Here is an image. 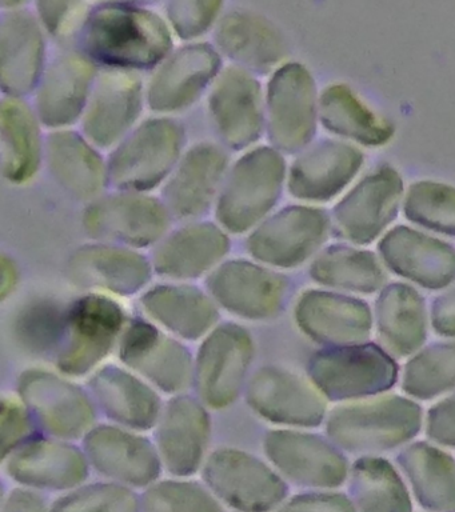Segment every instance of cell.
I'll return each mask as SVG.
<instances>
[{"label":"cell","instance_id":"48","mask_svg":"<svg viewBox=\"0 0 455 512\" xmlns=\"http://www.w3.org/2000/svg\"><path fill=\"white\" fill-rule=\"evenodd\" d=\"M91 4L83 2H37L34 4L35 14L41 22L46 34L59 42H77L79 32Z\"/></svg>","mask_w":455,"mask_h":512},{"label":"cell","instance_id":"50","mask_svg":"<svg viewBox=\"0 0 455 512\" xmlns=\"http://www.w3.org/2000/svg\"><path fill=\"white\" fill-rule=\"evenodd\" d=\"M423 427L435 446L455 448V391L429 408Z\"/></svg>","mask_w":455,"mask_h":512},{"label":"cell","instance_id":"43","mask_svg":"<svg viewBox=\"0 0 455 512\" xmlns=\"http://www.w3.org/2000/svg\"><path fill=\"white\" fill-rule=\"evenodd\" d=\"M401 387L418 400L455 391V340L430 344L410 356L402 368Z\"/></svg>","mask_w":455,"mask_h":512},{"label":"cell","instance_id":"40","mask_svg":"<svg viewBox=\"0 0 455 512\" xmlns=\"http://www.w3.org/2000/svg\"><path fill=\"white\" fill-rule=\"evenodd\" d=\"M310 276L323 287L355 294H374L386 286L381 260L371 251L346 244H333L315 256Z\"/></svg>","mask_w":455,"mask_h":512},{"label":"cell","instance_id":"26","mask_svg":"<svg viewBox=\"0 0 455 512\" xmlns=\"http://www.w3.org/2000/svg\"><path fill=\"white\" fill-rule=\"evenodd\" d=\"M98 74L97 64L78 48H66L49 60L34 92V110L43 126L53 131L79 123Z\"/></svg>","mask_w":455,"mask_h":512},{"label":"cell","instance_id":"13","mask_svg":"<svg viewBox=\"0 0 455 512\" xmlns=\"http://www.w3.org/2000/svg\"><path fill=\"white\" fill-rule=\"evenodd\" d=\"M330 230V216L321 208L287 206L247 234L246 251L255 262L277 271L289 270L317 254Z\"/></svg>","mask_w":455,"mask_h":512},{"label":"cell","instance_id":"44","mask_svg":"<svg viewBox=\"0 0 455 512\" xmlns=\"http://www.w3.org/2000/svg\"><path fill=\"white\" fill-rule=\"evenodd\" d=\"M403 212L410 222L427 230L455 236V188L421 180L407 191Z\"/></svg>","mask_w":455,"mask_h":512},{"label":"cell","instance_id":"46","mask_svg":"<svg viewBox=\"0 0 455 512\" xmlns=\"http://www.w3.org/2000/svg\"><path fill=\"white\" fill-rule=\"evenodd\" d=\"M133 488L109 482L83 483L51 504V512H141Z\"/></svg>","mask_w":455,"mask_h":512},{"label":"cell","instance_id":"1","mask_svg":"<svg viewBox=\"0 0 455 512\" xmlns=\"http://www.w3.org/2000/svg\"><path fill=\"white\" fill-rule=\"evenodd\" d=\"M78 50L97 66L153 71L174 50L165 16L134 3L91 4L79 32Z\"/></svg>","mask_w":455,"mask_h":512},{"label":"cell","instance_id":"25","mask_svg":"<svg viewBox=\"0 0 455 512\" xmlns=\"http://www.w3.org/2000/svg\"><path fill=\"white\" fill-rule=\"evenodd\" d=\"M154 274L151 259L141 250L95 240L78 247L67 262L75 286L114 298L142 294Z\"/></svg>","mask_w":455,"mask_h":512},{"label":"cell","instance_id":"45","mask_svg":"<svg viewBox=\"0 0 455 512\" xmlns=\"http://www.w3.org/2000/svg\"><path fill=\"white\" fill-rule=\"evenodd\" d=\"M141 512H223L205 483L189 478L159 479L141 495Z\"/></svg>","mask_w":455,"mask_h":512},{"label":"cell","instance_id":"15","mask_svg":"<svg viewBox=\"0 0 455 512\" xmlns=\"http://www.w3.org/2000/svg\"><path fill=\"white\" fill-rule=\"evenodd\" d=\"M245 400L258 418L277 428H313L325 423L327 400L313 382L282 366H263L251 374Z\"/></svg>","mask_w":455,"mask_h":512},{"label":"cell","instance_id":"51","mask_svg":"<svg viewBox=\"0 0 455 512\" xmlns=\"http://www.w3.org/2000/svg\"><path fill=\"white\" fill-rule=\"evenodd\" d=\"M275 512H357L349 496L341 492L313 491L286 500Z\"/></svg>","mask_w":455,"mask_h":512},{"label":"cell","instance_id":"41","mask_svg":"<svg viewBox=\"0 0 455 512\" xmlns=\"http://www.w3.org/2000/svg\"><path fill=\"white\" fill-rule=\"evenodd\" d=\"M319 120L327 131L365 146H382L394 135V126L371 111L346 84H331L319 96Z\"/></svg>","mask_w":455,"mask_h":512},{"label":"cell","instance_id":"31","mask_svg":"<svg viewBox=\"0 0 455 512\" xmlns=\"http://www.w3.org/2000/svg\"><path fill=\"white\" fill-rule=\"evenodd\" d=\"M98 412L129 430L153 431L161 415V392L122 364H105L87 383Z\"/></svg>","mask_w":455,"mask_h":512},{"label":"cell","instance_id":"20","mask_svg":"<svg viewBox=\"0 0 455 512\" xmlns=\"http://www.w3.org/2000/svg\"><path fill=\"white\" fill-rule=\"evenodd\" d=\"M81 446L91 470L109 482L146 490L161 478V458L145 432L101 423L82 439Z\"/></svg>","mask_w":455,"mask_h":512},{"label":"cell","instance_id":"18","mask_svg":"<svg viewBox=\"0 0 455 512\" xmlns=\"http://www.w3.org/2000/svg\"><path fill=\"white\" fill-rule=\"evenodd\" d=\"M223 66L214 44L193 42L174 48L145 84L146 106L157 114L185 111L210 90Z\"/></svg>","mask_w":455,"mask_h":512},{"label":"cell","instance_id":"10","mask_svg":"<svg viewBox=\"0 0 455 512\" xmlns=\"http://www.w3.org/2000/svg\"><path fill=\"white\" fill-rule=\"evenodd\" d=\"M117 352L122 366L161 394H186L194 387L195 355L189 346L143 315L129 319Z\"/></svg>","mask_w":455,"mask_h":512},{"label":"cell","instance_id":"3","mask_svg":"<svg viewBox=\"0 0 455 512\" xmlns=\"http://www.w3.org/2000/svg\"><path fill=\"white\" fill-rule=\"evenodd\" d=\"M287 179L285 158L271 146H255L243 152L223 182L215 204L217 223L229 234H249L281 199Z\"/></svg>","mask_w":455,"mask_h":512},{"label":"cell","instance_id":"11","mask_svg":"<svg viewBox=\"0 0 455 512\" xmlns=\"http://www.w3.org/2000/svg\"><path fill=\"white\" fill-rule=\"evenodd\" d=\"M173 220L162 199L150 192L114 190L87 204L82 224L95 242L143 250L157 246Z\"/></svg>","mask_w":455,"mask_h":512},{"label":"cell","instance_id":"4","mask_svg":"<svg viewBox=\"0 0 455 512\" xmlns=\"http://www.w3.org/2000/svg\"><path fill=\"white\" fill-rule=\"evenodd\" d=\"M185 130L169 116L142 120L107 156L109 186L150 192L163 186L185 152Z\"/></svg>","mask_w":455,"mask_h":512},{"label":"cell","instance_id":"35","mask_svg":"<svg viewBox=\"0 0 455 512\" xmlns=\"http://www.w3.org/2000/svg\"><path fill=\"white\" fill-rule=\"evenodd\" d=\"M45 163L55 182L79 200L93 202L109 187L107 159L81 131H51L46 136Z\"/></svg>","mask_w":455,"mask_h":512},{"label":"cell","instance_id":"52","mask_svg":"<svg viewBox=\"0 0 455 512\" xmlns=\"http://www.w3.org/2000/svg\"><path fill=\"white\" fill-rule=\"evenodd\" d=\"M429 315L435 334L455 339V286L431 302Z\"/></svg>","mask_w":455,"mask_h":512},{"label":"cell","instance_id":"6","mask_svg":"<svg viewBox=\"0 0 455 512\" xmlns=\"http://www.w3.org/2000/svg\"><path fill=\"white\" fill-rule=\"evenodd\" d=\"M307 378L327 402L349 403L386 394L398 382L399 368L379 344L367 342L315 352Z\"/></svg>","mask_w":455,"mask_h":512},{"label":"cell","instance_id":"54","mask_svg":"<svg viewBox=\"0 0 455 512\" xmlns=\"http://www.w3.org/2000/svg\"><path fill=\"white\" fill-rule=\"evenodd\" d=\"M19 283V268L13 258L2 255V280H0V299L6 302L10 295L17 290Z\"/></svg>","mask_w":455,"mask_h":512},{"label":"cell","instance_id":"23","mask_svg":"<svg viewBox=\"0 0 455 512\" xmlns=\"http://www.w3.org/2000/svg\"><path fill=\"white\" fill-rule=\"evenodd\" d=\"M47 64L46 32L25 3H3L0 15V82L6 96L34 94Z\"/></svg>","mask_w":455,"mask_h":512},{"label":"cell","instance_id":"33","mask_svg":"<svg viewBox=\"0 0 455 512\" xmlns=\"http://www.w3.org/2000/svg\"><path fill=\"white\" fill-rule=\"evenodd\" d=\"M381 260L394 274L426 290L455 282V248L406 226L394 227L378 244Z\"/></svg>","mask_w":455,"mask_h":512},{"label":"cell","instance_id":"36","mask_svg":"<svg viewBox=\"0 0 455 512\" xmlns=\"http://www.w3.org/2000/svg\"><path fill=\"white\" fill-rule=\"evenodd\" d=\"M429 320L425 299L409 284L394 282L379 291L374 326L379 346L394 359L410 358L423 348Z\"/></svg>","mask_w":455,"mask_h":512},{"label":"cell","instance_id":"8","mask_svg":"<svg viewBox=\"0 0 455 512\" xmlns=\"http://www.w3.org/2000/svg\"><path fill=\"white\" fill-rule=\"evenodd\" d=\"M203 483L215 498L238 512H275L289 495L287 482L267 460L237 447L211 451Z\"/></svg>","mask_w":455,"mask_h":512},{"label":"cell","instance_id":"30","mask_svg":"<svg viewBox=\"0 0 455 512\" xmlns=\"http://www.w3.org/2000/svg\"><path fill=\"white\" fill-rule=\"evenodd\" d=\"M214 47L229 64L257 76L273 74L287 55L282 31L249 8L223 12L214 28Z\"/></svg>","mask_w":455,"mask_h":512},{"label":"cell","instance_id":"9","mask_svg":"<svg viewBox=\"0 0 455 512\" xmlns=\"http://www.w3.org/2000/svg\"><path fill=\"white\" fill-rule=\"evenodd\" d=\"M17 395L29 408L42 435L82 442L98 424L97 406L89 390L58 370L34 367L23 371Z\"/></svg>","mask_w":455,"mask_h":512},{"label":"cell","instance_id":"29","mask_svg":"<svg viewBox=\"0 0 455 512\" xmlns=\"http://www.w3.org/2000/svg\"><path fill=\"white\" fill-rule=\"evenodd\" d=\"M299 331L325 348L367 343L374 314L365 300L339 292L307 290L294 307Z\"/></svg>","mask_w":455,"mask_h":512},{"label":"cell","instance_id":"2","mask_svg":"<svg viewBox=\"0 0 455 512\" xmlns=\"http://www.w3.org/2000/svg\"><path fill=\"white\" fill-rule=\"evenodd\" d=\"M423 423L422 408L414 399L383 394L334 407L326 416L325 431L339 450L369 456L405 447Z\"/></svg>","mask_w":455,"mask_h":512},{"label":"cell","instance_id":"47","mask_svg":"<svg viewBox=\"0 0 455 512\" xmlns=\"http://www.w3.org/2000/svg\"><path fill=\"white\" fill-rule=\"evenodd\" d=\"M222 2H203V0H175L166 3L165 16L171 32L183 42H197L217 26L223 14Z\"/></svg>","mask_w":455,"mask_h":512},{"label":"cell","instance_id":"49","mask_svg":"<svg viewBox=\"0 0 455 512\" xmlns=\"http://www.w3.org/2000/svg\"><path fill=\"white\" fill-rule=\"evenodd\" d=\"M39 430L29 408L18 395H3L0 410V436H2V459L34 439Z\"/></svg>","mask_w":455,"mask_h":512},{"label":"cell","instance_id":"27","mask_svg":"<svg viewBox=\"0 0 455 512\" xmlns=\"http://www.w3.org/2000/svg\"><path fill=\"white\" fill-rule=\"evenodd\" d=\"M2 462L10 479L34 491L74 490L91 470L82 446L46 435L35 436Z\"/></svg>","mask_w":455,"mask_h":512},{"label":"cell","instance_id":"24","mask_svg":"<svg viewBox=\"0 0 455 512\" xmlns=\"http://www.w3.org/2000/svg\"><path fill=\"white\" fill-rule=\"evenodd\" d=\"M403 195V180L390 166H382L359 180L333 210V230L354 244L374 242L395 218Z\"/></svg>","mask_w":455,"mask_h":512},{"label":"cell","instance_id":"34","mask_svg":"<svg viewBox=\"0 0 455 512\" xmlns=\"http://www.w3.org/2000/svg\"><path fill=\"white\" fill-rule=\"evenodd\" d=\"M362 164L363 154L358 148L323 139L298 154L287 172V188L299 200L325 202L355 178Z\"/></svg>","mask_w":455,"mask_h":512},{"label":"cell","instance_id":"19","mask_svg":"<svg viewBox=\"0 0 455 512\" xmlns=\"http://www.w3.org/2000/svg\"><path fill=\"white\" fill-rule=\"evenodd\" d=\"M145 104V83L137 72L102 68L79 131L99 150L111 151L138 126Z\"/></svg>","mask_w":455,"mask_h":512},{"label":"cell","instance_id":"42","mask_svg":"<svg viewBox=\"0 0 455 512\" xmlns=\"http://www.w3.org/2000/svg\"><path fill=\"white\" fill-rule=\"evenodd\" d=\"M69 304L51 298L30 300L15 315L13 338L23 352L34 358H57L65 338Z\"/></svg>","mask_w":455,"mask_h":512},{"label":"cell","instance_id":"14","mask_svg":"<svg viewBox=\"0 0 455 512\" xmlns=\"http://www.w3.org/2000/svg\"><path fill=\"white\" fill-rule=\"evenodd\" d=\"M263 454L286 482L317 491L333 490L349 478L346 456L329 438L298 428H273Z\"/></svg>","mask_w":455,"mask_h":512},{"label":"cell","instance_id":"17","mask_svg":"<svg viewBox=\"0 0 455 512\" xmlns=\"http://www.w3.org/2000/svg\"><path fill=\"white\" fill-rule=\"evenodd\" d=\"M219 310L249 322L274 319L285 306V275L253 259H226L206 278Z\"/></svg>","mask_w":455,"mask_h":512},{"label":"cell","instance_id":"38","mask_svg":"<svg viewBox=\"0 0 455 512\" xmlns=\"http://www.w3.org/2000/svg\"><path fill=\"white\" fill-rule=\"evenodd\" d=\"M395 463L419 506L429 512H455V460L430 442H411Z\"/></svg>","mask_w":455,"mask_h":512},{"label":"cell","instance_id":"53","mask_svg":"<svg viewBox=\"0 0 455 512\" xmlns=\"http://www.w3.org/2000/svg\"><path fill=\"white\" fill-rule=\"evenodd\" d=\"M2 512H51V506L38 491L18 487L3 499Z\"/></svg>","mask_w":455,"mask_h":512},{"label":"cell","instance_id":"21","mask_svg":"<svg viewBox=\"0 0 455 512\" xmlns=\"http://www.w3.org/2000/svg\"><path fill=\"white\" fill-rule=\"evenodd\" d=\"M230 166L222 144L202 142L187 148L162 186L161 199L171 218L194 222L213 210Z\"/></svg>","mask_w":455,"mask_h":512},{"label":"cell","instance_id":"7","mask_svg":"<svg viewBox=\"0 0 455 512\" xmlns=\"http://www.w3.org/2000/svg\"><path fill=\"white\" fill-rule=\"evenodd\" d=\"M255 358L253 335L242 324L221 322L199 342L194 387L211 411L233 406L243 394Z\"/></svg>","mask_w":455,"mask_h":512},{"label":"cell","instance_id":"22","mask_svg":"<svg viewBox=\"0 0 455 512\" xmlns=\"http://www.w3.org/2000/svg\"><path fill=\"white\" fill-rule=\"evenodd\" d=\"M209 408L198 396H170L155 424L154 444L163 470L175 478H190L202 470L207 456L213 423Z\"/></svg>","mask_w":455,"mask_h":512},{"label":"cell","instance_id":"5","mask_svg":"<svg viewBox=\"0 0 455 512\" xmlns=\"http://www.w3.org/2000/svg\"><path fill=\"white\" fill-rule=\"evenodd\" d=\"M129 316L114 296L86 292L67 307L65 338L55 367L70 378L93 375L118 350Z\"/></svg>","mask_w":455,"mask_h":512},{"label":"cell","instance_id":"32","mask_svg":"<svg viewBox=\"0 0 455 512\" xmlns=\"http://www.w3.org/2000/svg\"><path fill=\"white\" fill-rule=\"evenodd\" d=\"M142 314L183 342H201L221 323V310L209 292L193 283L165 282L142 292Z\"/></svg>","mask_w":455,"mask_h":512},{"label":"cell","instance_id":"12","mask_svg":"<svg viewBox=\"0 0 455 512\" xmlns=\"http://www.w3.org/2000/svg\"><path fill=\"white\" fill-rule=\"evenodd\" d=\"M266 132L283 155L301 154L317 134L319 100L313 75L301 63H283L265 90Z\"/></svg>","mask_w":455,"mask_h":512},{"label":"cell","instance_id":"28","mask_svg":"<svg viewBox=\"0 0 455 512\" xmlns=\"http://www.w3.org/2000/svg\"><path fill=\"white\" fill-rule=\"evenodd\" d=\"M231 250L230 234L209 220H194L171 228L151 250L155 275L166 282H186L209 276L225 262Z\"/></svg>","mask_w":455,"mask_h":512},{"label":"cell","instance_id":"39","mask_svg":"<svg viewBox=\"0 0 455 512\" xmlns=\"http://www.w3.org/2000/svg\"><path fill=\"white\" fill-rule=\"evenodd\" d=\"M350 499L357 512H413L401 472L379 455L359 456L350 467Z\"/></svg>","mask_w":455,"mask_h":512},{"label":"cell","instance_id":"37","mask_svg":"<svg viewBox=\"0 0 455 512\" xmlns=\"http://www.w3.org/2000/svg\"><path fill=\"white\" fill-rule=\"evenodd\" d=\"M34 106L26 99L3 95L0 103V163L7 182L22 186L35 178L45 162L46 138Z\"/></svg>","mask_w":455,"mask_h":512},{"label":"cell","instance_id":"16","mask_svg":"<svg viewBox=\"0 0 455 512\" xmlns=\"http://www.w3.org/2000/svg\"><path fill=\"white\" fill-rule=\"evenodd\" d=\"M207 110L223 147L249 150L266 131L265 90L258 76L234 64L223 66L210 90Z\"/></svg>","mask_w":455,"mask_h":512}]
</instances>
